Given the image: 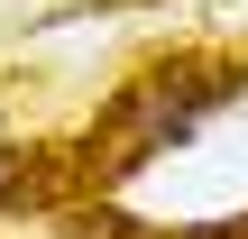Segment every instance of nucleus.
<instances>
[{"label": "nucleus", "mask_w": 248, "mask_h": 239, "mask_svg": "<svg viewBox=\"0 0 248 239\" xmlns=\"http://www.w3.org/2000/svg\"><path fill=\"white\" fill-rule=\"evenodd\" d=\"M248 92V64L230 55H166V64H147L120 101H110V138H120V157L138 166V157H166V147H184L212 111H230Z\"/></svg>", "instance_id": "1"}, {"label": "nucleus", "mask_w": 248, "mask_h": 239, "mask_svg": "<svg viewBox=\"0 0 248 239\" xmlns=\"http://www.w3.org/2000/svg\"><path fill=\"white\" fill-rule=\"evenodd\" d=\"M18 203H37V184L18 175V147L0 138V212H18Z\"/></svg>", "instance_id": "2"}]
</instances>
